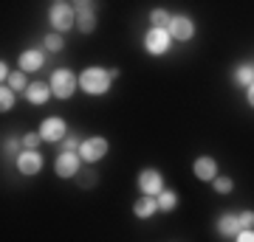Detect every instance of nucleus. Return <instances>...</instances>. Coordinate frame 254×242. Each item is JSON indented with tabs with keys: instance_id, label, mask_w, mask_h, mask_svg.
Segmentation results:
<instances>
[{
	"instance_id": "1",
	"label": "nucleus",
	"mask_w": 254,
	"mask_h": 242,
	"mask_svg": "<svg viewBox=\"0 0 254 242\" xmlns=\"http://www.w3.org/2000/svg\"><path fill=\"white\" fill-rule=\"evenodd\" d=\"M110 82H113L110 71H102V68H85V71L79 73V88L85 90V93H91V96L108 93Z\"/></svg>"
},
{
	"instance_id": "2",
	"label": "nucleus",
	"mask_w": 254,
	"mask_h": 242,
	"mask_svg": "<svg viewBox=\"0 0 254 242\" xmlns=\"http://www.w3.org/2000/svg\"><path fill=\"white\" fill-rule=\"evenodd\" d=\"M76 88H79V76H73V71H68V68L54 71V76H51V93H54L57 99H71Z\"/></svg>"
},
{
	"instance_id": "3",
	"label": "nucleus",
	"mask_w": 254,
	"mask_h": 242,
	"mask_svg": "<svg viewBox=\"0 0 254 242\" xmlns=\"http://www.w3.org/2000/svg\"><path fill=\"white\" fill-rule=\"evenodd\" d=\"M73 23H76V11H73L71 3H54L51 6V26L57 31H68V28H73Z\"/></svg>"
},
{
	"instance_id": "4",
	"label": "nucleus",
	"mask_w": 254,
	"mask_h": 242,
	"mask_svg": "<svg viewBox=\"0 0 254 242\" xmlns=\"http://www.w3.org/2000/svg\"><path fill=\"white\" fill-rule=\"evenodd\" d=\"M170 43H173V37H170V31H164V28H150L144 37V48L150 51V54H167V48H170Z\"/></svg>"
},
{
	"instance_id": "5",
	"label": "nucleus",
	"mask_w": 254,
	"mask_h": 242,
	"mask_svg": "<svg viewBox=\"0 0 254 242\" xmlns=\"http://www.w3.org/2000/svg\"><path fill=\"white\" fill-rule=\"evenodd\" d=\"M105 152H108V141H105V138H88V141H82V146H79V158L88 161V163L102 161Z\"/></svg>"
},
{
	"instance_id": "6",
	"label": "nucleus",
	"mask_w": 254,
	"mask_h": 242,
	"mask_svg": "<svg viewBox=\"0 0 254 242\" xmlns=\"http://www.w3.org/2000/svg\"><path fill=\"white\" fill-rule=\"evenodd\" d=\"M68 127H65V121L63 118H46V121H43V124H40V135H43V141H65V138H68Z\"/></svg>"
},
{
	"instance_id": "7",
	"label": "nucleus",
	"mask_w": 254,
	"mask_h": 242,
	"mask_svg": "<svg viewBox=\"0 0 254 242\" xmlns=\"http://www.w3.org/2000/svg\"><path fill=\"white\" fill-rule=\"evenodd\" d=\"M138 186H141V192H144L147 197H158L164 192V183H161V175L155 169H144L141 175H138Z\"/></svg>"
},
{
	"instance_id": "8",
	"label": "nucleus",
	"mask_w": 254,
	"mask_h": 242,
	"mask_svg": "<svg viewBox=\"0 0 254 242\" xmlns=\"http://www.w3.org/2000/svg\"><path fill=\"white\" fill-rule=\"evenodd\" d=\"M54 169L60 178H76L79 175V155L76 152H60Z\"/></svg>"
},
{
	"instance_id": "9",
	"label": "nucleus",
	"mask_w": 254,
	"mask_h": 242,
	"mask_svg": "<svg viewBox=\"0 0 254 242\" xmlns=\"http://www.w3.org/2000/svg\"><path fill=\"white\" fill-rule=\"evenodd\" d=\"M17 169L23 175H37V172L43 169V155L37 152V149H23L17 155Z\"/></svg>"
},
{
	"instance_id": "10",
	"label": "nucleus",
	"mask_w": 254,
	"mask_h": 242,
	"mask_svg": "<svg viewBox=\"0 0 254 242\" xmlns=\"http://www.w3.org/2000/svg\"><path fill=\"white\" fill-rule=\"evenodd\" d=\"M192 34H195V26H192V20L187 17V14L173 17V23H170V37H173V40L187 43V40H192Z\"/></svg>"
},
{
	"instance_id": "11",
	"label": "nucleus",
	"mask_w": 254,
	"mask_h": 242,
	"mask_svg": "<svg viewBox=\"0 0 254 242\" xmlns=\"http://www.w3.org/2000/svg\"><path fill=\"white\" fill-rule=\"evenodd\" d=\"M73 11H76V26H79V31L91 34L93 26H96V14H93V6H91V3H73Z\"/></svg>"
},
{
	"instance_id": "12",
	"label": "nucleus",
	"mask_w": 254,
	"mask_h": 242,
	"mask_svg": "<svg viewBox=\"0 0 254 242\" xmlns=\"http://www.w3.org/2000/svg\"><path fill=\"white\" fill-rule=\"evenodd\" d=\"M43 62H46V56H43V51H23L20 54V71L26 73V71H40L43 68Z\"/></svg>"
},
{
	"instance_id": "13",
	"label": "nucleus",
	"mask_w": 254,
	"mask_h": 242,
	"mask_svg": "<svg viewBox=\"0 0 254 242\" xmlns=\"http://www.w3.org/2000/svg\"><path fill=\"white\" fill-rule=\"evenodd\" d=\"M195 175H198V180H215L218 178V163L212 158H198L195 161Z\"/></svg>"
},
{
	"instance_id": "14",
	"label": "nucleus",
	"mask_w": 254,
	"mask_h": 242,
	"mask_svg": "<svg viewBox=\"0 0 254 242\" xmlns=\"http://www.w3.org/2000/svg\"><path fill=\"white\" fill-rule=\"evenodd\" d=\"M26 96L31 104H46L48 96H51V85H43V82H34V85H28Z\"/></svg>"
},
{
	"instance_id": "15",
	"label": "nucleus",
	"mask_w": 254,
	"mask_h": 242,
	"mask_svg": "<svg viewBox=\"0 0 254 242\" xmlns=\"http://www.w3.org/2000/svg\"><path fill=\"white\" fill-rule=\"evenodd\" d=\"M218 231L223 237H237V234L243 231V225H240V217H232V214H223L218 220Z\"/></svg>"
},
{
	"instance_id": "16",
	"label": "nucleus",
	"mask_w": 254,
	"mask_h": 242,
	"mask_svg": "<svg viewBox=\"0 0 254 242\" xmlns=\"http://www.w3.org/2000/svg\"><path fill=\"white\" fill-rule=\"evenodd\" d=\"M155 208H158V200L155 197H141L136 206H133V211H136V217H153Z\"/></svg>"
},
{
	"instance_id": "17",
	"label": "nucleus",
	"mask_w": 254,
	"mask_h": 242,
	"mask_svg": "<svg viewBox=\"0 0 254 242\" xmlns=\"http://www.w3.org/2000/svg\"><path fill=\"white\" fill-rule=\"evenodd\" d=\"M235 82H237V85L252 88V85H254V65H240V68L235 71Z\"/></svg>"
},
{
	"instance_id": "18",
	"label": "nucleus",
	"mask_w": 254,
	"mask_h": 242,
	"mask_svg": "<svg viewBox=\"0 0 254 242\" xmlns=\"http://www.w3.org/2000/svg\"><path fill=\"white\" fill-rule=\"evenodd\" d=\"M150 20H153V28H164V31H170V23H173V17L164 9H155L153 14H150Z\"/></svg>"
},
{
	"instance_id": "19",
	"label": "nucleus",
	"mask_w": 254,
	"mask_h": 242,
	"mask_svg": "<svg viewBox=\"0 0 254 242\" xmlns=\"http://www.w3.org/2000/svg\"><path fill=\"white\" fill-rule=\"evenodd\" d=\"M11 107H14V90L3 85V88H0V110L6 113V110H11Z\"/></svg>"
},
{
	"instance_id": "20",
	"label": "nucleus",
	"mask_w": 254,
	"mask_h": 242,
	"mask_svg": "<svg viewBox=\"0 0 254 242\" xmlns=\"http://www.w3.org/2000/svg\"><path fill=\"white\" fill-rule=\"evenodd\" d=\"M175 203H178L175 192H161V194H158V208H164V211H173Z\"/></svg>"
},
{
	"instance_id": "21",
	"label": "nucleus",
	"mask_w": 254,
	"mask_h": 242,
	"mask_svg": "<svg viewBox=\"0 0 254 242\" xmlns=\"http://www.w3.org/2000/svg\"><path fill=\"white\" fill-rule=\"evenodd\" d=\"M9 88H11V90H28V85H26V73H23V71L11 73V76H9Z\"/></svg>"
},
{
	"instance_id": "22",
	"label": "nucleus",
	"mask_w": 254,
	"mask_h": 242,
	"mask_svg": "<svg viewBox=\"0 0 254 242\" xmlns=\"http://www.w3.org/2000/svg\"><path fill=\"white\" fill-rule=\"evenodd\" d=\"M63 37H60V34H48L46 37V48H48V51H63Z\"/></svg>"
},
{
	"instance_id": "23",
	"label": "nucleus",
	"mask_w": 254,
	"mask_h": 242,
	"mask_svg": "<svg viewBox=\"0 0 254 242\" xmlns=\"http://www.w3.org/2000/svg\"><path fill=\"white\" fill-rule=\"evenodd\" d=\"M79 138H76V135H68V138H65L63 141V152H79Z\"/></svg>"
},
{
	"instance_id": "24",
	"label": "nucleus",
	"mask_w": 254,
	"mask_h": 242,
	"mask_svg": "<svg viewBox=\"0 0 254 242\" xmlns=\"http://www.w3.org/2000/svg\"><path fill=\"white\" fill-rule=\"evenodd\" d=\"M235 189V183L229 178H215V192H220V194H226V192H232Z\"/></svg>"
},
{
	"instance_id": "25",
	"label": "nucleus",
	"mask_w": 254,
	"mask_h": 242,
	"mask_svg": "<svg viewBox=\"0 0 254 242\" xmlns=\"http://www.w3.org/2000/svg\"><path fill=\"white\" fill-rule=\"evenodd\" d=\"M43 141V135L40 133H28V135H23V146H26V149H34L37 144Z\"/></svg>"
},
{
	"instance_id": "26",
	"label": "nucleus",
	"mask_w": 254,
	"mask_h": 242,
	"mask_svg": "<svg viewBox=\"0 0 254 242\" xmlns=\"http://www.w3.org/2000/svg\"><path fill=\"white\" fill-rule=\"evenodd\" d=\"M240 225L243 228H254V211H243L240 214Z\"/></svg>"
},
{
	"instance_id": "27",
	"label": "nucleus",
	"mask_w": 254,
	"mask_h": 242,
	"mask_svg": "<svg viewBox=\"0 0 254 242\" xmlns=\"http://www.w3.org/2000/svg\"><path fill=\"white\" fill-rule=\"evenodd\" d=\"M237 242H254V228H243V231L235 237Z\"/></svg>"
},
{
	"instance_id": "28",
	"label": "nucleus",
	"mask_w": 254,
	"mask_h": 242,
	"mask_svg": "<svg viewBox=\"0 0 254 242\" xmlns=\"http://www.w3.org/2000/svg\"><path fill=\"white\" fill-rule=\"evenodd\" d=\"M6 149H9V152H20V141L17 138H9V141H6Z\"/></svg>"
},
{
	"instance_id": "29",
	"label": "nucleus",
	"mask_w": 254,
	"mask_h": 242,
	"mask_svg": "<svg viewBox=\"0 0 254 242\" xmlns=\"http://www.w3.org/2000/svg\"><path fill=\"white\" fill-rule=\"evenodd\" d=\"M0 76H3V82H6V79H9V76H11V73H9V68H6V62L0 65Z\"/></svg>"
},
{
	"instance_id": "30",
	"label": "nucleus",
	"mask_w": 254,
	"mask_h": 242,
	"mask_svg": "<svg viewBox=\"0 0 254 242\" xmlns=\"http://www.w3.org/2000/svg\"><path fill=\"white\" fill-rule=\"evenodd\" d=\"M249 104H252V107H254V85H252V88H249Z\"/></svg>"
}]
</instances>
